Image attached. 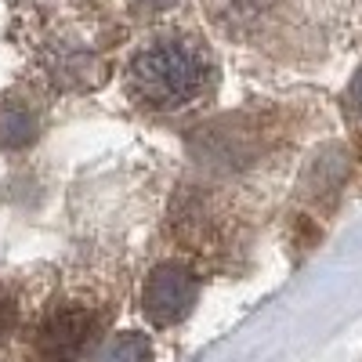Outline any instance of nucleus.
<instances>
[{
    "instance_id": "7ed1b4c3",
    "label": "nucleus",
    "mask_w": 362,
    "mask_h": 362,
    "mask_svg": "<svg viewBox=\"0 0 362 362\" xmlns=\"http://www.w3.org/2000/svg\"><path fill=\"white\" fill-rule=\"evenodd\" d=\"M95 334V315L87 308H54L37 329L40 362H76Z\"/></svg>"
},
{
    "instance_id": "0eeeda50",
    "label": "nucleus",
    "mask_w": 362,
    "mask_h": 362,
    "mask_svg": "<svg viewBox=\"0 0 362 362\" xmlns=\"http://www.w3.org/2000/svg\"><path fill=\"white\" fill-rule=\"evenodd\" d=\"M15 319H18V308H15V300H11V293H8L4 286H0V337H4V334H11Z\"/></svg>"
},
{
    "instance_id": "f257e3e1",
    "label": "nucleus",
    "mask_w": 362,
    "mask_h": 362,
    "mask_svg": "<svg viewBox=\"0 0 362 362\" xmlns=\"http://www.w3.org/2000/svg\"><path fill=\"white\" fill-rule=\"evenodd\" d=\"M210 62L192 37H160L134 54L127 69V90L145 109L174 112L203 95Z\"/></svg>"
},
{
    "instance_id": "f03ea898",
    "label": "nucleus",
    "mask_w": 362,
    "mask_h": 362,
    "mask_svg": "<svg viewBox=\"0 0 362 362\" xmlns=\"http://www.w3.org/2000/svg\"><path fill=\"white\" fill-rule=\"evenodd\" d=\"M199 297V279L181 264H160L145 279L141 290V312L153 326H174L181 322Z\"/></svg>"
},
{
    "instance_id": "6e6552de",
    "label": "nucleus",
    "mask_w": 362,
    "mask_h": 362,
    "mask_svg": "<svg viewBox=\"0 0 362 362\" xmlns=\"http://www.w3.org/2000/svg\"><path fill=\"white\" fill-rule=\"evenodd\" d=\"M348 105H351V112H355V116H362V69H358V76L351 80V90H348Z\"/></svg>"
},
{
    "instance_id": "20e7f679",
    "label": "nucleus",
    "mask_w": 362,
    "mask_h": 362,
    "mask_svg": "<svg viewBox=\"0 0 362 362\" xmlns=\"http://www.w3.org/2000/svg\"><path fill=\"white\" fill-rule=\"evenodd\" d=\"M37 138V112L22 105V102H8L0 105V145L4 148H22Z\"/></svg>"
},
{
    "instance_id": "39448f33",
    "label": "nucleus",
    "mask_w": 362,
    "mask_h": 362,
    "mask_svg": "<svg viewBox=\"0 0 362 362\" xmlns=\"http://www.w3.org/2000/svg\"><path fill=\"white\" fill-rule=\"evenodd\" d=\"M95 362H153V344L145 334H119L102 344Z\"/></svg>"
},
{
    "instance_id": "423d86ee",
    "label": "nucleus",
    "mask_w": 362,
    "mask_h": 362,
    "mask_svg": "<svg viewBox=\"0 0 362 362\" xmlns=\"http://www.w3.org/2000/svg\"><path fill=\"white\" fill-rule=\"evenodd\" d=\"M268 0H210V8H214V18L221 22H247V18H257L264 11Z\"/></svg>"
}]
</instances>
